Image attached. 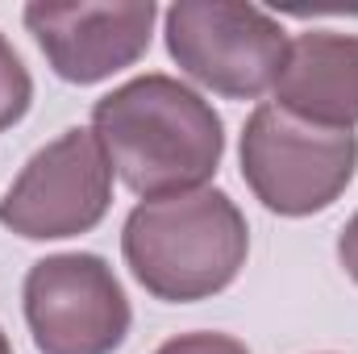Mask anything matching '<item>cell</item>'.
Here are the masks:
<instances>
[{"label":"cell","instance_id":"obj_12","mask_svg":"<svg viewBox=\"0 0 358 354\" xmlns=\"http://www.w3.org/2000/svg\"><path fill=\"white\" fill-rule=\"evenodd\" d=\"M0 354H13V342H8V334L0 330Z\"/></svg>","mask_w":358,"mask_h":354},{"label":"cell","instance_id":"obj_11","mask_svg":"<svg viewBox=\"0 0 358 354\" xmlns=\"http://www.w3.org/2000/svg\"><path fill=\"white\" fill-rule=\"evenodd\" d=\"M338 263L346 267V275L358 283V213L346 221V229L338 234Z\"/></svg>","mask_w":358,"mask_h":354},{"label":"cell","instance_id":"obj_10","mask_svg":"<svg viewBox=\"0 0 358 354\" xmlns=\"http://www.w3.org/2000/svg\"><path fill=\"white\" fill-rule=\"evenodd\" d=\"M155 354H250L246 342L229 338V334H213V330H196V334H179L167 338Z\"/></svg>","mask_w":358,"mask_h":354},{"label":"cell","instance_id":"obj_7","mask_svg":"<svg viewBox=\"0 0 358 354\" xmlns=\"http://www.w3.org/2000/svg\"><path fill=\"white\" fill-rule=\"evenodd\" d=\"M25 29L46 55L50 71L67 84H100L134 67L155 38V0H113V4H25Z\"/></svg>","mask_w":358,"mask_h":354},{"label":"cell","instance_id":"obj_8","mask_svg":"<svg viewBox=\"0 0 358 354\" xmlns=\"http://www.w3.org/2000/svg\"><path fill=\"white\" fill-rule=\"evenodd\" d=\"M275 104L300 121L355 129L358 125V34L308 29L287 42L275 80Z\"/></svg>","mask_w":358,"mask_h":354},{"label":"cell","instance_id":"obj_3","mask_svg":"<svg viewBox=\"0 0 358 354\" xmlns=\"http://www.w3.org/2000/svg\"><path fill=\"white\" fill-rule=\"evenodd\" d=\"M242 179L279 217L325 213L358 171V134L292 117L279 104H259L242 129Z\"/></svg>","mask_w":358,"mask_h":354},{"label":"cell","instance_id":"obj_6","mask_svg":"<svg viewBox=\"0 0 358 354\" xmlns=\"http://www.w3.org/2000/svg\"><path fill=\"white\" fill-rule=\"evenodd\" d=\"M113 204V167L92 129H63L0 196V225L25 242L80 238Z\"/></svg>","mask_w":358,"mask_h":354},{"label":"cell","instance_id":"obj_4","mask_svg":"<svg viewBox=\"0 0 358 354\" xmlns=\"http://www.w3.org/2000/svg\"><path fill=\"white\" fill-rule=\"evenodd\" d=\"M167 55L183 76L229 100H259L287 59V29L255 4L176 0L163 13Z\"/></svg>","mask_w":358,"mask_h":354},{"label":"cell","instance_id":"obj_9","mask_svg":"<svg viewBox=\"0 0 358 354\" xmlns=\"http://www.w3.org/2000/svg\"><path fill=\"white\" fill-rule=\"evenodd\" d=\"M34 104V76L13 50V42L0 34V129H13Z\"/></svg>","mask_w":358,"mask_h":354},{"label":"cell","instance_id":"obj_5","mask_svg":"<svg viewBox=\"0 0 358 354\" xmlns=\"http://www.w3.org/2000/svg\"><path fill=\"white\" fill-rule=\"evenodd\" d=\"M25 325L38 354H117L129 338L134 309L100 255H46L21 283Z\"/></svg>","mask_w":358,"mask_h":354},{"label":"cell","instance_id":"obj_1","mask_svg":"<svg viewBox=\"0 0 358 354\" xmlns=\"http://www.w3.org/2000/svg\"><path fill=\"white\" fill-rule=\"evenodd\" d=\"M92 134L113 176L142 200L208 187L225 155L221 113L176 76L146 71L92 104Z\"/></svg>","mask_w":358,"mask_h":354},{"label":"cell","instance_id":"obj_2","mask_svg":"<svg viewBox=\"0 0 358 354\" xmlns=\"http://www.w3.org/2000/svg\"><path fill=\"white\" fill-rule=\"evenodd\" d=\"M129 275L167 304L225 292L250 255V225L221 187H196L134 204L121 229Z\"/></svg>","mask_w":358,"mask_h":354}]
</instances>
